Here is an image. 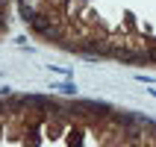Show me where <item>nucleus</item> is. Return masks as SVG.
Listing matches in <instances>:
<instances>
[{
  "label": "nucleus",
  "instance_id": "1",
  "mask_svg": "<svg viewBox=\"0 0 156 147\" xmlns=\"http://www.w3.org/2000/svg\"><path fill=\"white\" fill-rule=\"evenodd\" d=\"M53 88H59L62 94H74L77 88H74V82H62V86H53Z\"/></svg>",
  "mask_w": 156,
  "mask_h": 147
}]
</instances>
